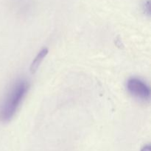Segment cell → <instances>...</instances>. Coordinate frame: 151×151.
<instances>
[{
    "mask_svg": "<svg viewBox=\"0 0 151 151\" xmlns=\"http://www.w3.org/2000/svg\"><path fill=\"white\" fill-rule=\"evenodd\" d=\"M127 89L134 97L142 100H148L150 97V87L141 79L130 78L127 81Z\"/></svg>",
    "mask_w": 151,
    "mask_h": 151,
    "instance_id": "obj_2",
    "label": "cell"
},
{
    "mask_svg": "<svg viewBox=\"0 0 151 151\" xmlns=\"http://www.w3.org/2000/svg\"><path fill=\"white\" fill-rule=\"evenodd\" d=\"M29 89V83L24 80L16 81L10 87L0 101V121L11 120L24 99Z\"/></svg>",
    "mask_w": 151,
    "mask_h": 151,
    "instance_id": "obj_1",
    "label": "cell"
},
{
    "mask_svg": "<svg viewBox=\"0 0 151 151\" xmlns=\"http://www.w3.org/2000/svg\"><path fill=\"white\" fill-rule=\"evenodd\" d=\"M48 54V49L47 48H43L38 53L35 58H34V60H32V63L30 65V72L32 74H34L37 71L38 68L39 67L40 64L42 62V60H44V58L47 56V55Z\"/></svg>",
    "mask_w": 151,
    "mask_h": 151,
    "instance_id": "obj_3",
    "label": "cell"
},
{
    "mask_svg": "<svg viewBox=\"0 0 151 151\" xmlns=\"http://www.w3.org/2000/svg\"><path fill=\"white\" fill-rule=\"evenodd\" d=\"M141 151H151V147L150 145H147L145 146L142 149Z\"/></svg>",
    "mask_w": 151,
    "mask_h": 151,
    "instance_id": "obj_5",
    "label": "cell"
},
{
    "mask_svg": "<svg viewBox=\"0 0 151 151\" xmlns=\"http://www.w3.org/2000/svg\"><path fill=\"white\" fill-rule=\"evenodd\" d=\"M144 10L145 13H147L148 16H150V0H146L144 3Z\"/></svg>",
    "mask_w": 151,
    "mask_h": 151,
    "instance_id": "obj_4",
    "label": "cell"
}]
</instances>
